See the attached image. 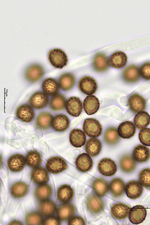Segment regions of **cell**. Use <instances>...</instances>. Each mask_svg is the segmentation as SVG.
I'll use <instances>...</instances> for the list:
<instances>
[{"mask_svg":"<svg viewBox=\"0 0 150 225\" xmlns=\"http://www.w3.org/2000/svg\"><path fill=\"white\" fill-rule=\"evenodd\" d=\"M48 58L51 64L57 68H62L67 65L68 62L66 54L60 48H56L50 50Z\"/></svg>","mask_w":150,"mask_h":225,"instance_id":"1","label":"cell"},{"mask_svg":"<svg viewBox=\"0 0 150 225\" xmlns=\"http://www.w3.org/2000/svg\"><path fill=\"white\" fill-rule=\"evenodd\" d=\"M82 129L88 137L95 138L100 136L102 127L100 122L95 118L85 119L83 124Z\"/></svg>","mask_w":150,"mask_h":225,"instance_id":"2","label":"cell"},{"mask_svg":"<svg viewBox=\"0 0 150 225\" xmlns=\"http://www.w3.org/2000/svg\"><path fill=\"white\" fill-rule=\"evenodd\" d=\"M46 167L49 172L57 174L66 170L68 166L62 158L57 156L51 157L47 160Z\"/></svg>","mask_w":150,"mask_h":225,"instance_id":"3","label":"cell"},{"mask_svg":"<svg viewBox=\"0 0 150 225\" xmlns=\"http://www.w3.org/2000/svg\"><path fill=\"white\" fill-rule=\"evenodd\" d=\"M78 87L82 92L89 96L95 93L98 89V86L96 80L94 78L86 76L80 80Z\"/></svg>","mask_w":150,"mask_h":225,"instance_id":"4","label":"cell"},{"mask_svg":"<svg viewBox=\"0 0 150 225\" xmlns=\"http://www.w3.org/2000/svg\"><path fill=\"white\" fill-rule=\"evenodd\" d=\"M98 169L99 172L106 176H110L115 175L117 171L115 162L110 158H104L99 162Z\"/></svg>","mask_w":150,"mask_h":225,"instance_id":"5","label":"cell"},{"mask_svg":"<svg viewBox=\"0 0 150 225\" xmlns=\"http://www.w3.org/2000/svg\"><path fill=\"white\" fill-rule=\"evenodd\" d=\"M65 108L67 112L70 115L78 117L82 112V102L78 97H70L66 102Z\"/></svg>","mask_w":150,"mask_h":225,"instance_id":"6","label":"cell"},{"mask_svg":"<svg viewBox=\"0 0 150 225\" xmlns=\"http://www.w3.org/2000/svg\"><path fill=\"white\" fill-rule=\"evenodd\" d=\"M125 190L128 198L131 199L135 200L141 196L143 193V188L140 182L133 180L127 183L125 186Z\"/></svg>","mask_w":150,"mask_h":225,"instance_id":"7","label":"cell"},{"mask_svg":"<svg viewBox=\"0 0 150 225\" xmlns=\"http://www.w3.org/2000/svg\"><path fill=\"white\" fill-rule=\"evenodd\" d=\"M146 210L142 206L137 205L130 209L128 218L130 221L135 224H140L145 219Z\"/></svg>","mask_w":150,"mask_h":225,"instance_id":"8","label":"cell"},{"mask_svg":"<svg viewBox=\"0 0 150 225\" xmlns=\"http://www.w3.org/2000/svg\"><path fill=\"white\" fill-rule=\"evenodd\" d=\"M75 164L77 170L82 172L90 171L92 168L93 162L91 156L87 153H82L76 158Z\"/></svg>","mask_w":150,"mask_h":225,"instance_id":"9","label":"cell"},{"mask_svg":"<svg viewBox=\"0 0 150 225\" xmlns=\"http://www.w3.org/2000/svg\"><path fill=\"white\" fill-rule=\"evenodd\" d=\"M44 71L40 65L34 64L29 66L25 72L26 79L28 81L33 82L39 80L44 75Z\"/></svg>","mask_w":150,"mask_h":225,"instance_id":"10","label":"cell"},{"mask_svg":"<svg viewBox=\"0 0 150 225\" xmlns=\"http://www.w3.org/2000/svg\"><path fill=\"white\" fill-rule=\"evenodd\" d=\"M49 101L48 97L46 94L41 91L35 92L30 98L29 102L33 108L40 109L46 107Z\"/></svg>","mask_w":150,"mask_h":225,"instance_id":"11","label":"cell"},{"mask_svg":"<svg viewBox=\"0 0 150 225\" xmlns=\"http://www.w3.org/2000/svg\"><path fill=\"white\" fill-rule=\"evenodd\" d=\"M128 104L131 110L136 113L143 111L146 107V101L140 94L134 93L132 94L128 99Z\"/></svg>","mask_w":150,"mask_h":225,"instance_id":"12","label":"cell"},{"mask_svg":"<svg viewBox=\"0 0 150 225\" xmlns=\"http://www.w3.org/2000/svg\"><path fill=\"white\" fill-rule=\"evenodd\" d=\"M26 163V158L22 154H16L11 156L8 160L9 169L14 172L21 171L24 168Z\"/></svg>","mask_w":150,"mask_h":225,"instance_id":"13","label":"cell"},{"mask_svg":"<svg viewBox=\"0 0 150 225\" xmlns=\"http://www.w3.org/2000/svg\"><path fill=\"white\" fill-rule=\"evenodd\" d=\"M117 132L119 136L121 138L124 139H130L134 135L136 132V128L132 122L125 121L119 125Z\"/></svg>","mask_w":150,"mask_h":225,"instance_id":"14","label":"cell"},{"mask_svg":"<svg viewBox=\"0 0 150 225\" xmlns=\"http://www.w3.org/2000/svg\"><path fill=\"white\" fill-rule=\"evenodd\" d=\"M100 106L99 101L95 96H87L83 102V108L88 115L94 114L98 110Z\"/></svg>","mask_w":150,"mask_h":225,"instance_id":"15","label":"cell"},{"mask_svg":"<svg viewBox=\"0 0 150 225\" xmlns=\"http://www.w3.org/2000/svg\"><path fill=\"white\" fill-rule=\"evenodd\" d=\"M16 115L17 118L21 121L29 122L33 119L35 113L31 106L28 104H23L17 108Z\"/></svg>","mask_w":150,"mask_h":225,"instance_id":"16","label":"cell"},{"mask_svg":"<svg viewBox=\"0 0 150 225\" xmlns=\"http://www.w3.org/2000/svg\"><path fill=\"white\" fill-rule=\"evenodd\" d=\"M69 139L71 144L76 148L84 146L86 140L85 133L79 129H74L71 131Z\"/></svg>","mask_w":150,"mask_h":225,"instance_id":"17","label":"cell"},{"mask_svg":"<svg viewBox=\"0 0 150 225\" xmlns=\"http://www.w3.org/2000/svg\"><path fill=\"white\" fill-rule=\"evenodd\" d=\"M70 121L66 115L60 114L56 116L53 118L51 126L56 131L63 132L66 130L69 127Z\"/></svg>","mask_w":150,"mask_h":225,"instance_id":"18","label":"cell"},{"mask_svg":"<svg viewBox=\"0 0 150 225\" xmlns=\"http://www.w3.org/2000/svg\"><path fill=\"white\" fill-rule=\"evenodd\" d=\"M74 196V190L69 185L63 184L58 189L57 198L61 202L67 203L69 202L72 200Z\"/></svg>","mask_w":150,"mask_h":225,"instance_id":"19","label":"cell"},{"mask_svg":"<svg viewBox=\"0 0 150 225\" xmlns=\"http://www.w3.org/2000/svg\"><path fill=\"white\" fill-rule=\"evenodd\" d=\"M132 157L135 161L138 163L145 162L150 158L149 148L145 146L138 145L133 150Z\"/></svg>","mask_w":150,"mask_h":225,"instance_id":"20","label":"cell"},{"mask_svg":"<svg viewBox=\"0 0 150 225\" xmlns=\"http://www.w3.org/2000/svg\"><path fill=\"white\" fill-rule=\"evenodd\" d=\"M130 208L127 205L120 203L113 204L111 208L112 215L116 219L121 220L128 216Z\"/></svg>","mask_w":150,"mask_h":225,"instance_id":"21","label":"cell"},{"mask_svg":"<svg viewBox=\"0 0 150 225\" xmlns=\"http://www.w3.org/2000/svg\"><path fill=\"white\" fill-rule=\"evenodd\" d=\"M127 62V57L123 52L119 51L114 52L110 56L109 64L117 69L121 68L125 65Z\"/></svg>","mask_w":150,"mask_h":225,"instance_id":"22","label":"cell"},{"mask_svg":"<svg viewBox=\"0 0 150 225\" xmlns=\"http://www.w3.org/2000/svg\"><path fill=\"white\" fill-rule=\"evenodd\" d=\"M140 71L139 68L135 65H130L126 68L122 73L124 80L128 83L135 82L140 78Z\"/></svg>","mask_w":150,"mask_h":225,"instance_id":"23","label":"cell"},{"mask_svg":"<svg viewBox=\"0 0 150 225\" xmlns=\"http://www.w3.org/2000/svg\"><path fill=\"white\" fill-rule=\"evenodd\" d=\"M42 88L46 95L53 96L57 94L59 91V85L55 79L49 78L46 79L42 84Z\"/></svg>","mask_w":150,"mask_h":225,"instance_id":"24","label":"cell"},{"mask_svg":"<svg viewBox=\"0 0 150 225\" xmlns=\"http://www.w3.org/2000/svg\"><path fill=\"white\" fill-rule=\"evenodd\" d=\"M86 204L88 209L94 214L101 212L104 208V205L102 200L94 194L91 195L88 198Z\"/></svg>","mask_w":150,"mask_h":225,"instance_id":"25","label":"cell"},{"mask_svg":"<svg viewBox=\"0 0 150 225\" xmlns=\"http://www.w3.org/2000/svg\"><path fill=\"white\" fill-rule=\"evenodd\" d=\"M102 149L100 140L96 138H91L87 141L85 147V151L91 157H94L98 155Z\"/></svg>","mask_w":150,"mask_h":225,"instance_id":"26","label":"cell"},{"mask_svg":"<svg viewBox=\"0 0 150 225\" xmlns=\"http://www.w3.org/2000/svg\"><path fill=\"white\" fill-rule=\"evenodd\" d=\"M31 176L33 181L38 184L47 182L49 180V175L46 169L42 167H36L32 171Z\"/></svg>","mask_w":150,"mask_h":225,"instance_id":"27","label":"cell"},{"mask_svg":"<svg viewBox=\"0 0 150 225\" xmlns=\"http://www.w3.org/2000/svg\"><path fill=\"white\" fill-rule=\"evenodd\" d=\"M94 70L98 72L107 70L109 67V61L107 57L103 53L98 52L95 55L93 62Z\"/></svg>","mask_w":150,"mask_h":225,"instance_id":"28","label":"cell"},{"mask_svg":"<svg viewBox=\"0 0 150 225\" xmlns=\"http://www.w3.org/2000/svg\"><path fill=\"white\" fill-rule=\"evenodd\" d=\"M76 212L74 206L71 204L65 203L61 205L57 209V214L61 220H65L72 216Z\"/></svg>","mask_w":150,"mask_h":225,"instance_id":"29","label":"cell"},{"mask_svg":"<svg viewBox=\"0 0 150 225\" xmlns=\"http://www.w3.org/2000/svg\"><path fill=\"white\" fill-rule=\"evenodd\" d=\"M109 188L112 195L115 197L122 196L125 190V184L124 181L120 178H115L111 181Z\"/></svg>","mask_w":150,"mask_h":225,"instance_id":"30","label":"cell"},{"mask_svg":"<svg viewBox=\"0 0 150 225\" xmlns=\"http://www.w3.org/2000/svg\"><path fill=\"white\" fill-rule=\"evenodd\" d=\"M134 122L138 129L144 128L150 123V116L146 111L140 112L135 115L134 118Z\"/></svg>","mask_w":150,"mask_h":225,"instance_id":"31","label":"cell"},{"mask_svg":"<svg viewBox=\"0 0 150 225\" xmlns=\"http://www.w3.org/2000/svg\"><path fill=\"white\" fill-rule=\"evenodd\" d=\"M58 81L61 88L64 91H66L70 90L74 87L75 83V79L73 74L67 73L60 76Z\"/></svg>","mask_w":150,"mask_h":225,"instance_id":"32","label":"cell"},{"mask_svg":"<svg viewBox=\"0 0 150 225\" xmlns=\"http://www.w3.org/2000/svg\"><path fill=\"white\" fill-rule=\"evenodd\" d=\"M28 190V186L22 182H17L14 183L10 188V193L14 197L20 198L24 196Z\"/></svg>","mask_w":150,"mask_h":225,"instance_id":"33","label":"cell"},{"mask_svg":"<svg viewBox=\"0 0 150 225\" xmlns=\"http://www.w3.org/2000/svg\"><path fill=\"white\" fill-rule=\"evenodd\" d=\"M92 188L99 196H104L108 192L109 186L107 182L101 178H97L94 180L92 184Z\"/></svg>","mask_w":150,"mask_h":225,"instance_id":"34","label":"cell"},{"mask_svg":"<svg viewBox=\"0 0 150 225\" xmlns=\"http://www.w3.org/2000/svg\"><path fill=\"white\" fill-rule=\"evenodd\" d=\"M119 165L121 169L126 173H130L135 168L136 163L133 157L128 155L122 156L119 161Z\"/></svg>","mask_w":150,"mask_h":225,"instance_id":"35","label":"cell"},{"mask_svg":"<svg viewBox=\"0 0 150 225\" xmlns=\"http://www.w3.org/2000/svg\"><path fill=\"white\" fill-rule=\"evenodd\" d=\"M66 99L64 95L57 94L51 98L50 101L51 108L54 110H61L65 106Z\"/></svg>","mask_w":150,"mask_h":225,"instance_id":"36","label":"cell"},{"mask_svg":"<svg viewBox=\"0 0 150 225\" xmlns=\"http://www.w3.org/2000/svg\"><path fill=\"white\" fill-rule=\"evenodd\" d=\"M27 164L31 167H35L41 163L42 159L40 153L35 150L30 151L28 152L26 157Z\"/></svg>","mask_w":150,"mask_h":225,"instance_id":"37","label":"cell"},{"mask_svg":"<svg viewBox=\"0 0 150 225\" xmlns=\"http://www.w3.org/2000/svg\"><path fill=\"white\" fill-rule=\"evenodd\" d=\"M40 212L45 215H50L53 214L56 210L55 202L50 200H44L40 202L38 206Z\"/></svg>","mask_w":150,"mask_h":225,"instance_id":"38","label":"cell"},{"mask_svg":"<svg viewBox=\"0 0 150 225\" xmlns=\"http://www.w3.org/2000/svg\"><path fill=\"white\" fill-rule=\"evenodd\" d=\"M52 191V188L49 185L43 184L36 188L35 191V195L38 199L44 200L51 196Z\"/></svg>","mask_w":150,"mask_h":225,"instance_id":"39","label":"cell"},{"mask_svg":"<svg viewBox=\"0 0 150 225\" xmlns=\"http://www.w3.org/2000/svg\"><path fill=\"white\" fill-rule=\"evenodd\" d=\"M53 118L52 116L50 113L46 112H42L37 117L36 123L39 127L46 129L50 127Z\"/></svg>","mask_w":150,"mask_h":225,"instance_id":"40","label":"cell"},{"mask_svg":"<svg viewBox=\"0 0 150 225\" xmlns=\"http://www.w3.org/2000/svg\"><path fill=\"white\" fill-rule=\"evenodd\" d=\"M119 136L117 129L114 127H111L107 129L105 131L104 139L105 141L107 144L113 145L118 141Z\"/></svg>","mask_w":150,"mask_h":225,"instance_id":"41","label":"cell"},{"mask_svg":"<svg viewBox=\"0 0 150 225\" xmlns=\"http://www.w3.org/2000/svg\"><path fill=\"white\" fill-rule=\"evenodd\" d=\"M139 179L143 187L150 190V169L146 168L142 170L139 175Z\"/></svg>","mask_w":150,"mask_h":225,"instance_id":"42","label":"cell"},{"mask_svg":"<svg viewBox=\"0 0 150 225\" xmlns=\"http://www.w3.org/2000/svg\"><path fill=\"white\" fill-rule=\"evenodd\" d=\"M42 217L40 214L34 212L28 213L26 218V222L28 225H40L42 223Z\"/></svg>","mask_w":150,"mask_h":225,"instance_id":"43","label":"cell"},{"mask_svg":"<svg viewBox=\"0 0 150 225\" xmlns=\"http://www.w3.org/2000/svg\"><path fill=\"white\" fill-rule=\"evenodd\" d=\"M140 142L145 146H150V128H145L141 129L138 134Z\"/></svg>","mask_w":150,"mask_h":225,"instance_id":"44","label":"cell"},{"mask_svg":"<svg viewBox=\"0 0 150 225\" xmlns=\"http://www.w3.org/2000/svg\"><path fill=\"white\" fill-rule=\"evenodd\" d=\"M140 75L144 80H150V62L143 64L140 70Z\"/></svg>","mask_w":150,"mask_h":225,"instance_id":"45","label":"cell"},{"mask_svg":"<svg viewBox=\"0 0 150 225\" xmlns=\"http://www.w3.org/2000/svg\"><path fill=\"white\" fill-rule=\"evenodd\" d=\"M69 225H85L86 223L84 219L80 216H75L70 218L68 221Z\"/></svg>","mask_w":150,"mask_h":225,"instance_id":"46","label":"cell"},{"mask_svg":"<svg viewBox=\"0 0 150 225\" xmlns=\"http://www.w3.org/2000/svg\"><path fill=\"white\" fill-rule=\"evenodd\" d=\"M44 225H56L60 224V222L58 218L55 216H51L47 218L43 223Z\"/></svg>","mask_w":150,"mask_h":225,"instance_id":"47","label":"cell"},{"mask_svg":"<svg viewBox=\"0 0 150 225\" xmlns=\"http://www.w3.org/2000/svg\"><path fill=\"white\" fill-rule=\"evenodd\" d=\"M9 225H22V224L20 221L14 220L11 221L9 224Z\"/></svg>","mask_w":150,"mask_h":225,"instance_id":"48","label":"cell"}]
</instances>
